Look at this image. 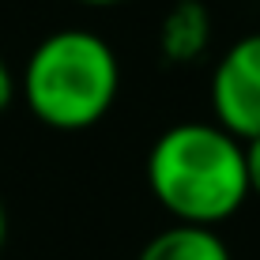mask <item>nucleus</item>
Here are the masks:
<instances>
[{"mask_svg":"<svg viewBox=\"0 0 260 260\" xmlns=\"http://www.w3.org/2000/svg\"><path fill=\"white\" fill-rule=\"evenodd\" d=\"M215 124L234 140H260V34H245L219 57L211 72Z\"/></svg>","mask_w":260,"mask_h":260,"instance_id":"obj_3","label":"nucleus"},{"mask_svg":"<svg viewBox=\"0 0 260 260\" xmlns=\"http://www.w3.org/2000/svg\"><path fill=\"white\" fill-rule=\"evenodd\" d=\"M211 42V15L200 0H177L158 26V53L170 64H192Z\"/></svg>","mask_w":260,"mask_h":260,"instance_id":"obj_4","label":"nucleus"},{"mask_svg":"<svg viewBox=\"0 0 260 260\" xmlns=\"http://www.w3.org/2000/svg\"><path fill=\"white\" fill-rule=\"evenodd\" d=\"M4 241H8V211L0 204V253H4Z\"/></svg>","mask_w":260,"mask_h":260,"instance_id":"obj_9","label":"nucleus"},{"mask_svg":"<svg viewBox=\"0 0 260 260\" xmlns=\"http://www.w3.org/2000/svg\"><path fill=\"white\" fill-rule=\"evenodd\" d=\"M23 102L46 128L83 132L113 110L121 91V60L94 30H53L23 68Z\"/></svg>","mask_w":260,"mask_h":260,"instance_id":"obj_2","label":"nucleus"},{"mask_svg":"<svg viewBox=\"0 0 260 260\" xmlns=\"http://www.w3.org/2000/svg\"><path fill=\"white\" fill-rule=\"evenodd\" d=\"M15 91H19V87H15V76H12V68H8V60L0 57V113L15 102Z\"/></svg>","mask_w":260,"mask_h":260,"instance_id":"obj_7","label":"nucleus"},{"mask_svg":"<svg viewBox=\"0 0 260 260\" xmlns=\"http://www.w3.org/2000/svg\"><path fill=\"white\" fill-rule=\"evenodd\" d=\"M83 8H113V4H128V0H76Z\"/></svg>","mask_w":260,"mask_h":260,"instance_id":"obj_8","label":"nucleus"},{"mask_svg":"<svg viewBox=\"0 0 260 260\" xmlns=\"http://www.w3.org/2000/svg\"><path fill=\"white\" fill-rule=\"evenodd\" d=\"M136 260H230L226 241L215 234V226H192V222H174L158 230Z\"/></svg>","mask_w":260,"mask_h":260,"instance_id":"obj_5","label":"nucleus"},{"mask_svg":"<svg viewBox=\"0 0 260 260\" xmlns=\"http://www.w3.org/2000/svg\"><path fill=\"white\" fill-rule=\"evenodd\" d=\"M245 174H249V196H260V140L245 143Z\"/></svg>","mask_w":260,"mask_h":260,"instance_id":"obj_6","label":"nucleus"},{"mask_svg":"<svg viewBox=\"0 0 260 260\" xmlns=\"http://www.w3.org/2000/svg\"><path fill=\"white\" fill-rule=\"evenodd\" d=\"M147 189L174 222L219 226L249 200L245 143L215 121H181L151 147Z\"/></svg>","mask_w":260,"mask_h":260,"instance_id":"obj_1","label":"nucleus"}]
</instances>
